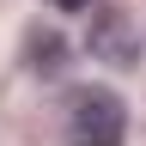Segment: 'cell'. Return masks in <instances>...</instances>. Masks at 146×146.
Returning a JSON list of instances; mask_svg holds the SVG:
<instances>
[{
	"label": "cell",
	"instance_id": "1",
	"mask_svg": "<svg viewBox=\"0 0 146 146\" xmlns=\"http://www.w3.org/2000/svg\"><path fill=\"white\" fill-rule=\"evenodd\" d=\"M128 134V104L104 85H85L67 110V140L73 146H122Z\"/></svg>",
	"mask_w": 146,
	"mask_h": 146
},
{
	"label": "cell",
	"instance_id": "2",
	"mask_svg": "<svg viewBox=\"0 0 146 146\" xmlns=\"http://www.w3.org/2000/svg\"><path fill=\"white\" fill-rule=\"evenodd\" d=\"M85 49L98 55V61H110V67H128V61H140V36H134V25H128L122 12H98V25H91Z\"/></svg>",
	"mask_w": 146,
	"mask_h": 146
},
{
	"label": "cell",
	"instance_id": "3",
	"mask_svg": "<svg viewBox=\"0 0 146 146\" xmlns=\"http://www.w3.org/2000/svg\"><path fill=\"white\" fill-rule=\"evenodd\" d=\"M31 61L43 67V73H55V67L67 61V43H61L55 31H31Z\"/></svg>",
	"mask_w": 146,
	"mask_h": 146
},
{
	"label": "cell",
	"instance_id": "4",
	"mask_svg": "<svg viewBox=\"0 0 146 146\" xmlns=\"http://www.w3.org/2000/svg\"><path fill=\"white\" fill-rule=\"evenodd\" d=\"M55 6H61V12H79V6H91V0H55Z\"/></svg>",
	"mask_w": 146,
	"mask_h": 146
}]
</instances>
